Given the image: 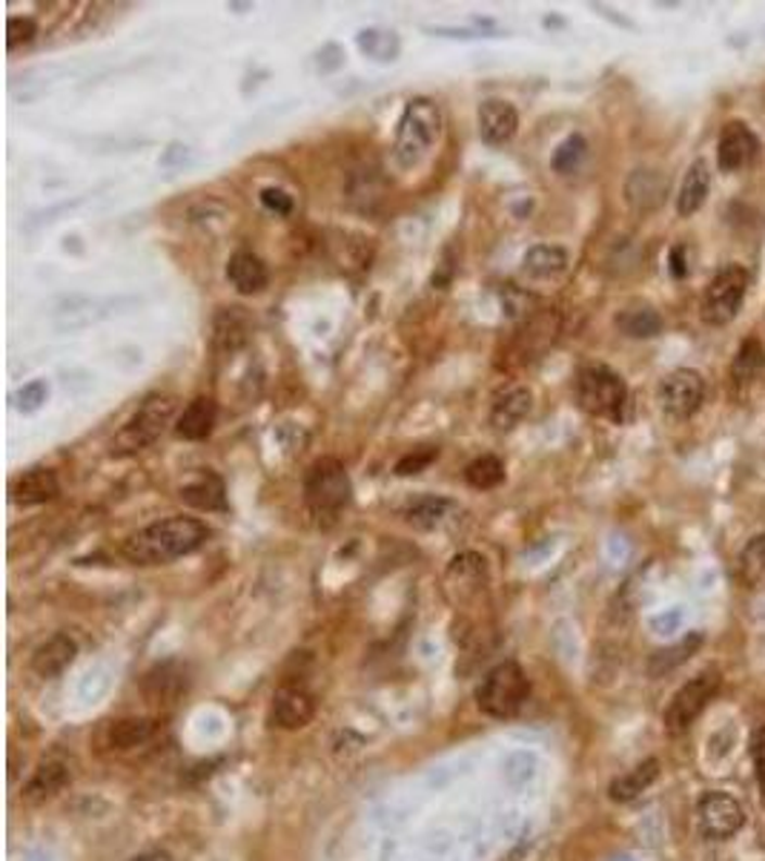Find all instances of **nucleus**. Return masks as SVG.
Segmentation results:
<instances>
[{
  "instance_id": "obj_1",
  "label": "nucleus",
  "mask_w": 765,
  "mask_h": 861,
  "mask_svg": "<svg viewBox=\"0 0 765 861\" xmlns=\"http://www.w3.org/2000/svg\"><path fill=\"white\" fill-rule=\"evenodd\" d=\"M209 540V526L195 517H167L146 526L124 543V557L132 566H164L199 552Z\"/></svg>"
},
{
  "instance_id": "obj_2",
  "label": "nucleus",
  "mask_w": 765,
  "mask_h": 861,
  "mask_svg": "<svg viewBox=\"0 0 765 861\" xmlns=\"http://www.w3.org/2000/svg\"><path fill=\"white\" fill-rule=\"evenodd\" d=\"M353 483L342 459L321 457L316 459L307 474H304V503L307 511L321 529L330 526L342 517V511L350 506Z\"/></svg>"
},
{
  "instance_id": "obj_3",
  "label": "nucleus",
  "mask_w": 765,
  "mask_h": 861,
  "mask_svg": "<svg viewBox=\"0 0 765 861\" xmlns=\"http://www.w3.org/2000/svg\"><path fill=\"white\" fill-rule=\"evenodd\" d=\"M442 110L433 98H410L405 113L396 127V141H393V159L401 169H413L422 164V159L431 153L436 141L442 138Z\"/></svg>"
},
{
  "instance_id": "obj_4",
  "label": "nucleus",
  "mask_w": 765,
  "mask_h": 861,
  "mask_svg": "<svg viewBox=\"0 0 765 861\" xmlns=\"http://www.w3.org/2000/svg\"><path fill=\"white\" fill-rule=\"evenodd\" d=\"M576 403L585 414L611 422H625L628 410V385L608 365H585L576 373Z\"/></svg>"
},
{
  "instance_id": "obj_5",
  "label": "nucleus",
  "mask_w": 765,
  "mask_h": 861,
  "mask_svg": "<svg viewBox=\"0 0 765 861\" xmlns=\"http://www.w3.org/2000/svg\"><path fill=\"white\" fill-rule=\"evenodd\" d=\"M176 414V400L167 394H152L146 396L141 408L120 426V431L112 436V454L127 457V454H138L150 448L152 443H158V436L167 431V426L173 422Z\"/></svg>"
},
{
  "instance_id": "obj_6",
  "label": "nucleus",
  "mask_w": 765,
  "mask_h": 861,
  "mask_svg": "<svg viewBox=\"0 0 765 861\" xmlns=\"http://www.w3.org/2000/svg\"><path fill=\"white\" fill-rule=\"evenodd\" d=\"M531 684H527L525 672L517 660H502L496 663L482 684L476 686V704L479 709L490 718H513L519 709L525 707Z\"/></svg>"
},
{
  "instance_id": "obj_7",
  "label": "nucleus",
  "mask_w": 765,
  "mask_h": 861,
  "mask_svg": "<svg viewBox=\"0 0 765 861\" xmlns=\"http://www.w3.org/2000/svg\"><path fill=\"white\" fill-rule=\"evenodd\" d=\"M745 290H749V270L745 267L737 265V262L719 267L702 293V322L711 325V328H723V325L734 322V316L740 314Z\"/></svg>"
},
{
  "instance_id": "obj_8",
  "label": "nucleus",
  "mask_w": 765,
  "mask_h": 861,
  "mask_svg": "<svg viewBox=\"0 0 765 861\" xmlns=\"http://www.w3.org/2000/svg\"><path fill=\"white\" fill-rule=\"evenodd\" d=\"M719 672L717 669H705L697 678H691L686 686H679L677 695L671 698L668 709H665V730L668 735H683L691 730V724L702 716V709L709 707L711 698L719 693Z\"/></svg>"
},
{
  "instance_id": "obj_9",
  "label": "nucleus",
  "mask_w": 765,
  "mask_h": 861,
  "mask_svg": "<svg viewBox=\"0 0 765 861\" xmlns=\"http://www.w3.org/2000/svg\"><path fill=\"white\" fill-rule=\"evenodd\" d=\"M705 400V382L697 370L677 368L662 379L656 388V403L674 419H688L700 410Z\"/></svg>"
},
{
  "instance_id": "obj_10",
  "label": "nucleus",
  "mask_w": 765,
  "mask_h": 861,
  "mask_svg": "<svg viewBox=\"0 0 765 861\" xmlns=\"http://www.w3.org/2000/svg\"><path fill=\"white\" fill-rule=\"evenodd\" d=\"M745 824V810L734 796L723 789H711L700 798V827L702 836L711 841H723V838L737 836Z\"/></svg>"
},
{
  "instance_id": "obj_11",
  "label": "nucleus",
  "mask_w": 765,
  "mask_h": 861,
  "mask_svg": "<svg viewBox=\"0 0 765 861\" xmlns=\"http://www.w3.org/2000/svg\"><path fill=\"white\" fill-rule=\"evenodd\" d=\"M668 176L654 167H637L625 178V202L637 213H654L668 199Z\"/></svg>"
},
{
  "instance_id": "obj_12",
  "label": "nucleus",
  "mask_w": 765,
  "mask_h": 861,
  "mask_svg": "<svg viewBox=\"0 0 765 861\" xmlns=\"http://www.w3.org/2000/svg\"><path fill=\"white\" fill-rule=\"evenodd\" d=\"M479 122V138L487 147H505L510 138L517 136L519 129V113L517 106L505 101V98H487L479 104L476 113Z\"/></svg>"
},
{
  "instance_id": "obj_13",
  "label": "nucleus",
  "mask_w": 765,
  "mask_h": 861,
  "mask_svg": "<svg viewBox=\"0 0 765 861\" xmlns=\"http://www.w3.org/2000/svg\"><path fill=\"white\" fill-rule=\"evenodd\" d=\"M313 716H316V698L304 686H281L272 698L270 724L279 726V730H302V726L310 724Z\"/></svg>"
},
{
  "instance_id": "obj_14",
  "label": "nucleus",
  "mask_w": 765,
  "mask_h": 861,
  "mask_svg": "<svg viewBox=\"0 0 765 861\" xmlns=\"http://www.w3.org/2000/svg\"><path fill=\"white\" fill-rule=\"evenodd\" d=\"M250 333H253V319L244 307L230 305L221 307L213 316V351L218 356L239 354L241 347L247 345Z\"/></svg>"
},
{
  "instance_id": "obj_15",
  "label": "nucleus",
  "mask_w": 765,
  "mask_h": 861,
  "mask_svg": "<svg viewBox=\"0 0 765 861\" xmlns=\"http://www.w3.org/2000/svg\"><path fill=\"white\" fill-rule=\"evenodd\" d=\"M760 150L757 136L751 132L742 122H731L723 127L717 144V164L723 173H737V169L749 167Z\"/></svg>"
},
{
  "instance_id": "obj_16",
  "label": "nucleus",
  "mask_w": 765,
  "mask_h": 861,
  "mask_svg": "<svg viewBox=\"0 0 765 861\" xmlns=\"http://www.w3.org/2000/svg\"><path fill=\"white\" fill-rule=\"evenodd\" d=\"M178 497L199 511H227V485L213 468H199L187 483H181Z\"/></svg>"
},
{
  "instance_id": "obj_17",
  "label": "nucleus",
  "mask_w": 765,
  "mask_h": 861,
  "mask_svg": "<svg viewBox=\"0 0 765 861\" xmlns=\"http://www.w3.org/2000/svg\"><path fill=\"white\" fill-rule=\"evenodd\" d=\"M456 511H459V503H454V499L438 497V494H422V497L407 503L401 517L416 532H433V529H442Z\"/></svg>"
},
{
  "instance_id": "obj_18",
  "label": "nucleus",
  "mask_w": 765,
  "mask_h": 861,
  "mask_svg": "<svg viewBox=\"0 0 765 861\" xmlns=\"http://www.w3.org/2000/svg\"><path fill=\"white\" fill-rule=\"evenodd\" d=\"M531 410H534V394H531V388L510 385L505 388V391H499L494 405H490V426H494L499 434L513 431Z\"/></svg>"
},
{
  "instance_id": "obj_19",
  "label": "nucleus",
  "mask_w": 765,
  "mask_h": 861,
  "mask_svg": "<svg viewBox=\"0 0 765 861\" xmlns=\"http://www.w3.org/2000/svg\"><path fill=\"white\" fill-rule=\"evenodd\" d=\"M75 655H78V644L69 635H64V632H58V635L49 637L47 644H40L35 649L33 672L38 678H43V681H52V678L64 675L66 669L73 667Z\"/></svg>"
},
{
  "instance_id": "obj_20",
  "label": "nucleus",
  "mask_w": 765,
  "mask_h": 861,
  "mask_svg": "<svg viewBox=\"0 0 765 861\" xmlns=\"http://www.w3.org/2000/svg\"><path fill=\"white\" fill-rule=\"evenodd\" d=\"M12 503L17 506H43L61 494V483L52 468H29L12 483Z\"/></svg>"
},
{
  "instance_id": "obj_21",
  "label": "nucleus",
  "mask_w": 765,
  "mask_h": 861,
  "mask_svg": "<svg viewBox=\"0 0 765 861\" xmlns=\"http://www.w3.org/2000/svg\"><path fill=\"white\" fill-rule=\"evenodd\" d=\"M69 784H73V770L64 758H47V761H40L35 775L24 787V798L29 805H40V801L58 796Z\"/></svg>"
},
{
  "instance_id": "obj_22",
  "label": "nucleus",
  "mask_w": 765,
  "mask_h": 861,
  "mask_svg": "<svg viewBox=\"0 0 765 861\" xmlns=\"http://www.w3.org/2000/svg\"><path fill=\"white\" fill-rule=\"evenodd\" d=\"M218 419V405L213 396H195L187 408L181 410V417L176 422V436L187 440V443H201L213 434Z\"/></svg>"
},
{
  "instance_id": "obj_23",
  "label": "nucleus",
  "mask_w": 765,
  "mask_h": 861,
  "mask_svg": "<svg viewBox=\"0 0 765 861\" xmlns=\"http://www.w3.org/2000/svg\"><path fill=\"white\" fill-rule=\"evenodd\" d=\"M227 279H230V284L239 290L241 296H255V293H262L270 284L267 265L250 250L232 253L230 262H227Z\"/></svg>"
},
{
  "instance_id": "obj_24",
  "label": "nucleus",
  "mask_w": 765,
  "mask_h": 861,
  "mask_svg": "<svg viewBox=\"0 0 765 861\" xmlns=\"http://www.w3.org/2000/svg\"><path fill=\"white\" fill-rule=\"evenodd\" d=\"M660 778V761L656 758H648V761H642V764H637L630 773L620 775V778L611 781V787H608V796H611V801H616V805H628V801H634V798H639L642 793H646L654 781Z\"/></svg>"
},
{
  "instance_id": "obj_25",
  "label": "nucleus",
  "mask_w": 765,
  "mask_h": 861,
  "mask_svg": "<svg viewBox=\"0 0 765 861\" xmlns=\"http://www.w3.org/2000/svg\"><path fill=\"white\" fill-rule=\"evenodd\" d=\"M709 190H711V169H709V162H702V159H697V162L688 167L686 178H683V187H679V195H677V213L683 218H691L697 210L705 204V199H709Z\"/></svg>"
},
{
  "instance_id": "obj_26",
  "label": "nucleus",
  "mask_w": 765,
  "mask_h": 861,
  "mask_svg": "<svg viewBox=\"0 0 765 861\" xmlns=\"http://www.w3.org/2000/svg\"><path fill=\"white\" fill-rule=\"evenodd\" d=\"M568 250L559 248V244H536L525 253L522 258V274L531 276V279H557L568 270Z\"/></svg>"
},
{
  "instance_id": "obj_27",
  "label": "nucleus",
  "mask_w": 765,
  "mask_h": 861,
  "mask_svg": "<svg viewBox=\"0 0 765 861\" xmlns=\"http://www.w3.org/2000/svg\"><path fill=\"white\" fill-rule=\"evenodd\" d=\"M559 333V316L553 311H543L527 319V328L519 333V351L525 359H534L543 351H548V345H553V339Z\"/></svg>"
},
{
  "instance_id": "obj_28",
  "label": "nucleus",
  "mask_w": 765,
  "mask_h": 861,
  "mask_svg": "<svg viewBox=\"0 0 765 861\" xmlns=\"http://www.w3.org/2000/svg\"><path fill=\"white\" fill-rule=\"evenodd\" d=\"M356 47H359L361 55L373 58L379 64H393L401 55V38L393 29H382V26L361 29L356 35Z\"/></svg>"
},
{
  "instance_id": "obj_29",
  "label": "nucleus",
  "mask_w": 765,
  "mask_h": 861,
  "mask_svg": "<svg viewBox=\"0 0 765 861\" xmlns=\"http://www.w3.org/2000/svg\"><path fill=\"white\" fill-rule=\"evenodd\" d=\"M614 325L620 328V333L630 339H654L662 333V316L660 311H654L651 305H637L620 311L614 319Z\"/></svg>"
},
{
  "instance_id": "obj_30",
  "label": "nucleus",
  "mask_w": 765,
  "mask_h": 861,
  "mask_svg": "<svg viewBox=\"0 0 765 861\" xmlns=\"http://www.w3.org/2000/svg\"><path fill=\"white\" fill-rule=\"evenodd\" d=\"M702 646V632H691V635H686L679 644L668 646V649H660V653L651 655V660H648V672L654 678H662L668 675V672H674L677 667H683L688 658H691L697 649Z\"/></svg>"
},
{
  "instance_id": "obj_31",
  "label": "nucleus",
  "mask_w": 765,
  "mask_h": 861,
  "mask_svg": "<svg viewBox=\"0 0 765 861\" xmlns=\"http://www.w3.org/2000/svg\"><path fill=\"white\" fill-rule=\"evenodd\" d=\"M115 302H98V299H73V302H66L61 311H58V328H87V325L98 322L101 316H106L110 311H104V307H112Z\"/></svg>"
},
{
  "instance_id": "obj_32",
  "label": "nucleus",
  "mask_w": 765,
  "mask_h": 861,
  "mask_svg": "<svg viewBox=\"0 0 765 861\" xmlns=\"http://www.w3.org/2000/svg\"><path fill=\"white\" fill-rule=\"evenodd\" d=\"M765 368V347L760 339H745L734 356L731 363V377L737 385H749L760 377V370Z\"/></svg>"
},
{
  "instance_id": "obj_33",
  "label": "nucleus",
  "mask_w": 765,
  "mask_h": 861,
  "mask_svg": "<svg viewBox=\"0 0 765 861\" xmlns=\"http://www.w3.org/2000/svg\"><path fill=\"white\" fill-rule=\"evenodd\" d=\"M464 483L476 492H490V489L505 483V463L494 454L476 457L471 466L464 468Z\"/></svg>"
},
{
  "instance_id": "obj_34",
  "label": "nucleus",
  "mask_w": 765,
  "mask_h": 861,
  "mask_svg": "<svg viewBox=\"0 0 765 861\" xmlns=\"http://www.w3.org/2000/svg\"><path fill=\"white\" fill-rule=\"evenodd\" d=\"M740 578L749 588H765V534L751 537L742 548Z\"/></svg>"
},
{
  "instance_id": "obj_35",
  "label": "nucleus",
  "mask_w": 765,
  "mask_h": 861,
  "mask_svg": "<svg viewBox=\"0 0 765 861\" xmlns=\"http://www.w3.org/2000/svg\"><path fill=\"white\" fill-rule=\"evenodd\" d=\"M585 155H588V141H585L579 132H574V136H568L565 141L553 150V155H550V167H553V173H559V176H571V173L583 164Z\"/></svg>"
},
{
  "instance_id": "obj_36",
  "label": "nucleus",
  "mask_w": 765,
  "mask_h": 861,
  "mask_svg": "<svg viewBox=\"0 0 765 861\" xmlns=\"http://www.w3.org/2000/svg\"><path fill=\"white\" fill-rule=\"evenodd\" d=\"M152 733H155L152 721H146V718H129V721H118V724L112 726L110 738L112 747L132 749L138 744H146L152 738Z\"/></svg>"
},
{
  "instance_id": "obj_37",
  "label": "nucleus",
  "mask_w": 765,
  "mask_h": 861,
  "mask_svg": "<svg viewBox=\"0 0 765 861\" xmlns=\"http://www.w3.org/2000/svg\"><path fill=\"white\" fill-rule=\"evenodd\" d=\"M438 459V448L436 445H416L413 452L401 454L399 459H396V466H393V474L396 477H416L422 474V471H428V468L433 466Z\"/></svg>"
},
{
  "instance_id": "obj_38",
  "label": "nucleus",
  "mask_w": 765,
  "mask_h": 861,
  "mask_svg": "<svg viewBox=\"0 0 765 861\" xmlns=\"http://www.w3.org/2000/svg\"><path fill=\"white\" fill-rule=\"evenodd\" d=\"M531 307H534V296H531V293L513 288V284H508V288L502 290V311L508 319H513V322H519V319H531V316H534Z\"/></svg>"
},
{
  "instance_id": "obj_39",
  "label": "nucleus",
  "mask_w": 765,
  "mask_h": 861,
  "mask_svg": "<svg viewBox=\"0 0 765 861\" xmlns=\"http://www.w3.org/2000/svg\"><path fill=\"white\" fill-rule=\"evenodd\" d=\"M47 400H49L47 379H33V382H26V385L15 394V408L24 410V414H35V410H40L47 405Z\"/></svg>"
},
{
  "instance_id": "obj_40",
  "label": "nucleus",
  "mask_w": 765,
  "mask_h": 861,
  "mask_svg": "<svg viewBox=\"0 0 765 861\" xmlns=\"http://www.w3.org/2000/svg\"><path fill=\"white\" fill-rule=\"evenodd\" d=\"M38 35V24L33 17H9L7 21V47L15 49L21 43H29Z\"/></svg>"
},
{
  "instance_id": "obj_41",
  "label": "nucleus",
  "mask_w": 765,
  "mask_h": 861,
  "mask_svg": "<svg viewBox=\"0 0 765 861\" xmlns=\"http://www.w3.org/2000/svg\"><path fill=\"white\" fill-rule=\"evenodd\" d=\"M258 202H262L264 210L276 213V216H290L295 207L293 195L288 190H281V187H264L262 193H258Z\"/></svg>"
},
{
  "instance_id": "obj_42",
  "label": "nucleus",
  "mask_w": 765,
  "mask_h": 861,
  "mask_svg": "<svg viewBox=\"0 0 765 861\" xmlns=\"http://www.w3.org/2000/svg\"><path fill=\"white\" fill-rule=\"evenodd\" d=\"M456 276V256H454V248H445V253H442V262H438L436 274H433V288L445 290L447 284L454 282Z\"/></svg>"
},
{
  "instance_id": "obj_43",
  "label": "nucleus",
  "mask_w": 765,
  "mask_h": 861,
  "mask_svg": "<svg viewBox=\"0 0 765 861\" xmlns=\"http://www.w3.org/2000/svg\"><path fill=\"white\" fill-rule=\"evenodd\" d=\"M192 162V150L187 144H169L164 153H161V167L167 169H178L187 167Z\"/></svg>"
},
{
  "instance_id": "obj_44",
  "label": "nucleus",
  "mask_w": 765,
  "mask_h": 861,
  "mask_svg": "<svg viewBox=\"0 0 765 861\" xmlns=\"http://www.w3.org/2000/svg\"><path fill=\"white\" fill-rule=\"evenodd\" d=\"M751 756H754V770H757L760 789L765 798V726H760L754 738H751Z\"/></svg>"
},
{
  "instance_id": "obj_45",
  "label": "nucleus",
  "mask_w": 765,
  "mask_h": 861,
  "mask_svg": "<svg viewBox=\"0 0 765 861\" xmlns=\"http://www.w3.org/2000/svg\"><path fill=\"white\" fill-rule=\"evenodd\" d=\"M344 66V49L339 43H328L319 52V73H335Z\"/></svg>"
},
{
  "instance_id": "obj_46",
  "label": "nucleus",
  "mask_w": 765,
  "mask_h": 861,
  "mask_svg": "<svg viewBox=\"0 0 765 861\" xmlns=\"http://www.w3.org/2000/svg\"><path fill=\"white\" fill-rule=\"evenodd\" d=\"M668 274L671 279H686L688 276V250L686 244H674L668 253Z\"/></svg>"
},
{
  "instance_id": "obj_47",
  "label": "nucleus",
  "mask_w": 765,
  "mask_h": 861,
  "mask_svg": "<svg viewBox=\"0 0 765 861\" xmlns=\"http://www.w3.org/2000/svg\"><path fill=\"white\" fill-rule=\"evenodd\" d=\"M679 626H683V612H679V609H668V612L656 615V618L651 620V629H654L656 635H671V632H677Z\"/></svg>"
},
{
  "instance_id": "obj_48",
  "label": "nucleus",
  "mask_w": 765,
  "mask_h": 861,
  "mask_svg": "<svg viewBox=\"0 0 765 861\" xmlns=\"http://www.w3.org/2000/svg\"><path fill=\"white\" fill-rule=\"evenodd\" d=\"M129 861H173V856H169L167 850H150V853H141Z\"/></svg>"
},
{
  "instance_id": "obj_49",
  "label": "nucleus",
  "mask_w": 765,
  "mask_h": 861,
  "mask_svg": "<svg viewBox=\"0 0 765 861\" xmlns=\"http://www.w3.org/2000/svg\"><path fill=\"white\" fill-rule=\"evenodd\" d=\"M599 12V15H605V17H611V21H614V24H620V26H628V29H634V24H630L628 17H620V15H614V12H611V9L608 7H594Z\"/></svg>"
},
{
  "instance_id": "obj_50",
  "label": "nucleus",
  "mask_w": 765,
  "mask_h": 861,
  "mask_svg": "<svg viewBox=\"0 0 765 861\" xmlns=\"http://www.w3.org/2000/svg\"><path fill=\"white\" fill-rule=\"evenodd\" d=\"M705 861H734V859H731V856H709Z\"/></svg>"
}]
</instances>
